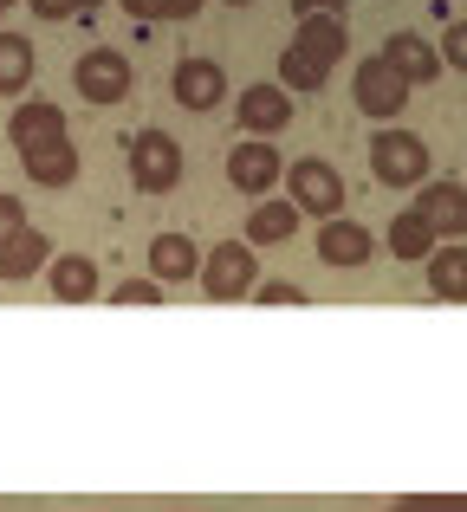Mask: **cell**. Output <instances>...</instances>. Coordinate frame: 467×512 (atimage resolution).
I'll return each instance as SVG.
<instances>
[{
	"instance_id": "6da1fadb",
	"label": "cell",
	"mask_w": 467,
	"mask_h": 512,
	"mask_svg": "<svg viewBox=\"0 0 467 512\" xmlns=\"http://www.w3.org/2000/svg\"><path fill=\"white\" fill-rule=\"evenodd\" d=\"M370 175L383 188H429V143L416 130H390L383 124L370 137Z\"/></svg>"
},
{
	"instance_id": "7a4b0ae2",
	"label": "cell",
	"mask_w": 467,
	"mask_h": 512,
	"mask_svg": "<svg viewBox=\"0 0 467 512\" xmlns=\"http://www.w3.org/2000/svg\"><path fill=\"white\" fill-rule=\"evenodd\" d=\"M253 286H260V253H253V240H221V247H208V260H202L208 299L234 305V299H253Z\"/></svg>"
},
{
	"instance_id": "3957f363",
	"label": "cell",
	"mask_w": 467,
	"mask_h": 512,
	"mask_svg": "<svg viewBox=\"0 0 467 512\" xmlns=\"http://www.w3.org/2000/svg\"><path fill=\"white\" fill-rule=\"evenodd\" d=\"M286 195L299 201V214H312V221H338L344 214V175L325 163V156H299V163H286Z\"/></svg>"
},
{
	"instance_id": "277c9868",
	"label": "cell",
	"mask_w": 467,
	"mask_h": 512,
	"mask_svg": "<svg viewBox=\"0 0 467 512\" xmlns=\"http://www.w3.org/2000/svg\"><path fill=\"white\" fill-rule=\"evenodd\" d=\"M130 182H137L143 195H169V188L182 182V143L169 137V130H137V137H130Z\"/></svg>"
},
{
	"instance_id": "5b68a950",
	"label": "cell",
	"mask_w": 467,
	"mask_h": 512,
	"mask_svg": "<svg viewBox=\"0 0 467 512\" xmlns=\"http://www.w3.org/2000/svg\"><path fill=\"white\" fill-rule=\"evenodd\" d=\"M351 98H357V111H364V117L390 124V117L409 104V78H403V72H396V65L377 52V59H364V65H357V78H351Z\"/></svg>"
},
{
	"instance_id": "8992f818",
	"label": "cell",
	"mask_w": 467,
	"mask_h": 512,
	"mask_svg": "<svg viewBox=\"0 0 467 512\" xmlns=\"http://www.w3.org/2000/svg\"><path fill=\"white\" fill-rule=\"evenodd\" d=\"M72 85L85 104H124L130 98V59L117 46H91L85 59L72 65Z\"/></svg>"
},
{
	"instance_id": "52a82bcc",
	"label": "cell",
	"mask_w": 467,
	"mask_h": 512,
	"mask_svg": "<svg viewBox=\"0 0 467 512\" xmlns=\"http://www.w3.org/2000/svg\"><path fill=\"white\" fill-rule=\"evenodd\" d=\"M228 182H234L247 201H266L279 182H286V156H279L266 137H247L240 150H228Z\"/></svg>"
},
{
	"instance_id": "ba28073f",
	"label": "cell",
	"mask_w": 467,
	"mask_h": 512,
	"mask_svg": "<svg viewBox=\"0 0 467 512\" xmlns=\"http://www.w3.org/2000/svg\"><path fill=\"white\" fill-rule=\"evenodd\" d=\"M169 91H176L182 111H215L221 98H228V72H221L215 59H176V72H169Z\"/></svg>"
},
{
	"instance_id": "9c48e42d",
	"label": "cell",
	"mask_w": 467,
	"mask_h": 512,
	"mask_svg": "<svg viewBox=\"0 0 467 512\" xmlns=\"http://www.w3.org/2000/svg\"><path fill=\"white\" fill-rule=\"evenodd\" d=\"M234 117H240L247 137H279V130L292 124V91L286 85H247L240 104H234Z\"/></svg>"
},
{
	"instance_id": "30bf717a",
	"label": "cell",
	"mask_w": 467,
	"mask_h": 512,
	"mask_svg": "<svg viewBox=\"0 0 467 512\" xmlns=\"http://www.w3.org/2000/svg\"><path fill=\"white\" fill-rule=\"evenodd\" d=\"M7 137H13V150H39V143L65 137V111L46 104V98H20L13 117H7Z\"/></svg>"
},
{
	"instance_id": "8fae6325",
	"label": "cell",
	"mask_w": 467,
	"mask_h": 512,
	"mask_svg": "<svg viewBox=\"0 0 467 512\" xmlns=\"http://www.w3.org/2000/svg\"><path fill=\"white\" fill-rule=\"evenodd\" d=\"M370 253H377V240H370V227H357V221H318V260L325 266H344V273H351V266H364Z\"/></svg>"
},
{
	"instance_id": "7c38bea8",
	"label": "cell",
	"mask_w": 467,
	"mask_h": 512,
	"mask_svg": "<svg viewBox=\"0 0 467 512\" xmlns=\"http://www.w3.org/2000/svg\"><path fill=\"white\" fill-rule=\"evenodd\" d=\"M416 208L429 214V227L442 240H467V182H429L416 195Z\"/></svg>"
},
{
	"instance_id": "4fadbf2b",
	"label": "cell",
	"mask_w": 467,
	"mask_h": 512,
	"mask_svg": "<svg viewBox=\"0 0 467 512\" xmlns=\"http://www.w3.org/2000/svg\"><path fill=\"white\" fill-rule=\"evenodd\" d=\"M46 286L59 305H91L98 299V260L91 253H59V260L46 266Z\"/></svg>"
},
{
	"instance_id": "5bb4252c",
	"label": "cell",
	"mask_w": 467,
	"mask_h": 512,
	"mask_svg": "<svg viewBox=\"0 0 467 512\" xmlns=\"http://www.w3.org/2000/svg\"><path fill=\"white\" fill-rule=\"evenodd\" d=\"M299 221H305V214H299L292 195H266V201L247 208V240H253V247H279V240L299 234Z\"/></svg>"
},
{
	"instance_id": "9a60e30c",
	"label": "cell",
	"mask_w": 467,
	"mask_h": 512,
	"mask_svg": "<svg viewBox=\"0 0 467 512\" xmlns=\"http://www.w3.org/2000/svg\"><path fill=\"white\" fill-rule=\"evenodd\" d=\"M20 163H26V175H33L39 188H72V182H78V150H72V137H52V143H39V150H20Z\"/></svg>"
},
{
	"instance_id": "2e32d148",
	"label": "cell",
	"mask_w": 467,
	"mask_h": 512,
	"mask_svg": "<svg viewBox=\"0 0 467 512\" xmlns=\"http://www.w3.org/2000/svg\"><path fill=\"white\" fill-rule=\"evenodd\" d=\"M383 59H390L396 72L409 78V85H429V78H435V72L448 65L442 52H435L429 39H422V33H390V39H383Z\"/></svg>"
},
{
	"instance_id": "e0dca14e",
	"label": "cell",
	"mask_w": 467,
	"mask_h": 512,
	"mask_svg": "<svg viewBox=\"0 0 467 512\" xmlns=\"http://www.w3.org/2000/svg\"><path fill=\"white\" fill-rule=\"evenodd\" d=\"M202 260H208V253H195L189 234H156V240H150V273L163 279V286L195 279V273H202Z\"/></svg>"
},
{
	"instance_id": "ac0fdd59",
	"label": "cell",
	"mask_w": 467,
	"mask_h": 512,
	"mask_svg": "<svg viewBox=\"0 0 467 512\" xmlns=\"http://www.w3.org/2000/svg\"><path fill=\"white\" fill-rule=\"evenodd\" d=\"M429 292L448 305H467V240H442L429 253Z\"/></svg>"
},
{
	"instance_id": "d6986e66",
	"label": "cell",
	"mask_w": 467,
	"mask_h": 512,
	"mask_svg": "<svg viewBox=\"0 0 467 512\" xmlns=\"http://www.w3.org/2000/svg\"><path fill=\"white\" fill-rule=\"evenodd\" d=\"M383 240H390V253H396L403 266H409V260H429V253L442 247V234L429 227V214H422V208L396 214V221H390V234H383Z\"/></svg>"
},
{
	"instance_id": "ffe728a7",
	"label": "cell",
	"mask_w": 467,
	"mask_h": 512,
	"mask_svg": "<svg viewBox=\"0 0 467 512\" xmlns=\"http://www.w3.org/2000/svg\"><path fill=\"white\" fill-rule=\"evenodd\" d=\"M292 46H305L318 65H338L344 46H351V33H344V13H312V20H299V39Z\"/></svg>"
},
{
	"instance_id": "44dd1931",
	"label": "cell",
	"mask_w": 467,
	"mask_h": 512,
	"mask_svg": "<svg viewBox=\"0 0 467 512\" xmlns=\"http://www.w3.org/2000/svg\"><path fill=\"white\" fill-rule=\"evenodd\" d=\"M46 253H52V240L39 234V227H26V234H13L7 247H0V279H33L39 266H52Z\"/></svg>"
},
{
	"instance_id": "7402d4cb",
	"label": "cell",
	"mask_w": 467,
	"mask_h": 512,
	"mask_svg": "<svg viewBox=\"0 0 467 512\" xmlns=\"http://www.w3.org/2000/svg\"><path fill=\"white\" fill-rule=\"evenodd\" d=\"M26 85H33V39L0 33V98H20Z\"/></svg>"
},
{
	"instance_id": "603a6c76",
	"label": "cell",
	"mask_w": 467,
	"mask_h": 512,
	"mask_svg": "<svg viewBox=\"0 0 467 512\" xmlns=\"http://www.w3.org/2000/svg\"><path fill=\"white\" fill-rule=\"evenodd\" d=\"M325 72H331V65H318L305 46H286V52H279V85H286L292 98H312V91H325Z\"/></svg>"
},
{
	"instance_id": "cb8c5ba5",
	"label": "cell",
	"mask_w": 467,
	"mask_h": 512,
	"mask_svg": "<svg viewBox=\"0 0 467 512\" xmlns=\"http://www.w3.org/2000/svg\"><path fill=\"white\" fill-rule=\"evenodd\" d=\"M111 305H163V279H156V273L117 279V286H111Z\"/></svg>"
},
{
	"instance_id": "d4e9b609",
	"label": "cell",
	"mask_w": 467,
	"mask_h": 512,
	"mask_svg": "<svg viewBox=\"0 0 467 512\" xmlns=\"http://www.w3.org/2000/svg\"><path fill=\"white\" fill-rule=\"evenodd\" d=\"M383 512H467V493H416V500H396Z\"/></svg>"
},
{
	"instance_id": "484cf974",
	"label": "cell",
	"mask_w": 467,
	"mask_h": 512,
	"mask_svg": "<svg viewBox=\"0 0 467 512\" xmlns=\"http://www.w3.org/2000/svg\"><path fill=\"white\" fill-rule=\"evenodd\" d=\"M253 305H312V299H305L292 279H260V286H253Z\"/></svg>"
},
{
	"instance_id": "4316f807",
	"label": "cell",
	"mask_w": 467,
	"mask_h": 512,
	"mask_svg": "<svg viewBox=\"0 0 467 512\" xmlns=\"http://www.w3.org/2000/svg\"><path fill=\"white\" fill-rule=\"evenodd\" d=\"M13 234H26V201L20 195H0V247H7Z\"/></svg>"
},
{
	"instance_id": "83f0119b",
	"label": "cell",
	"mask_w": 467,
	"mask_h": 512,
	"mask_svg": "<svg viewBox=\"0 0 467 512\" xmlns=\"http://www.w3.org/2000/svg\"><path fill=\"white\" fill-rule=\"evenodd\" d=\"M442 59L455 65V72H467V20H455V26L442 33Z\"/></svg>"
},
{
	"instance_id": "f1b7e54d",
	"label": "cell",
	"mask_w": 467,
	"mask_h": 512,
	"mask_svg": "<svg viewBox=\"0 0 467 512\" xmlns=\"http://www.w3.org/2000/svg\"><path fill=\"white\" fill-rule=\"evenodd\" d=\"M26 7H33L39 20H72V13H85L78 0H26Z\"/></svg>"
},
{
	"instance_id": "f546056e",
	"label": "cell",
	"mask_w": 467,
	"mask_h": 512,
	"mask_svg": "<svg viewBox=\"0 0 467 512\" xmlns=\"http://www.w3.org/2000/svg\"><path fill=\"white\" fill-rule=\"evenodd\" d=\"M124 13L137 26H150V20H163V0H124Z\"/></svg>"
},
{
	"instance_id": "4dcf8cb0",
	"label": "cell",
	"mask_w": 467,
	"mask_h": 512,
	"mask_svg": "<svg viewBox=\"0 0 467 512\" xmlns=\"http://www.w3.org/2000/svg\"><path fill=\"white\" fill-rule=\"evenodd\" d=\"M292 13H299V20H312V13H344V0H292Z\"/></svg>"
},
{
	"instance_id": "1f68e13d",
	"label": "cell",
	"mask_w": 467,
	"mask_h": 512,
	"mask_svg": "<svg viewBox=\"0 0 467 512\" xmlns=\"http://www.w3.org/2000/svg\"><path fill=\"white\" fill-rule=\"evenodd\" d=\"M202 13V0H163V20H195Z\"/></svg>"
},
{
	"instance_id": "d6a6232c",
	"label": "cell",
	"mask_w": 467,
	"mask_h": 512,
	"mask_svg": "<svg viewBox=\"0 0 467 512\" xmlns=\"http://www.w3.org/2000/svg\"><path fill=\"white\" fill-rule=\"evenodd\" d=\"M78 7H85V13H91V7H104V0H78Z\"/></svg>"
},
{
	"instance_id": "836d02e7",
	"label": "cell",
	"mask_w": 467,
	"mask_h": 512,
	"mask_svg": "<svg viewBox=\"0 0 467 512\" xmlns=\"http://www.w3.org/2000/svg\"><path fill=\"white\" fill-rule=\"evenodd\" d=\"M228 7H253V0H228Z\"/></svg>"
},
{
	"instance_id": "e575fe53",
	"label": "cell",
	"mask_w": 467,
	"mask_h": 512,
	"mask_svg": "<svg viewBox=\"0 0 467 512\" xmlns=\"http://www.w3.org/2000/svg\"><path fill=\"white\" fill-rule=\"evenodd\" d=\"M7 7H13V0H0V13H7Z\"/></svg>"
}]
</instances>
